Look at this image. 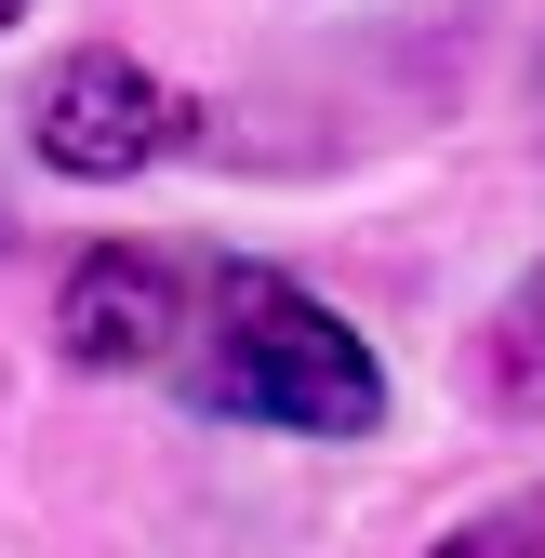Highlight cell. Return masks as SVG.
I'll use <instances>...</instances> for the list:
<instances>
[{"label":"cell","mask_w":545,"mask_h":558,"mask_svg":"<svg viewBox=\"0 0 545 558\" xmlns=\"http://www.w3.org/2000/svg\"><path fill=\"white\" fill-rule=\"evenodd\" d=\"M160 373L199 412L293 426V439H373V412H386L373 345L319 293H293L280 266H186V319H173V360Z\"/></svg>","instance_id":"obj_1"},{"label":"cell","mask_w":545,"mask_h":558,"mask_svg":"<svg viewBox=\"0 0 545 558\" xmlns=\"http://www.w3.org/2000/svg\"><path fill=\"white\" fill-rule=\"evenodd\" d=\"M186 94L173 81H147V66H133V53H66L53 66V81L27 94V147L53 160V173H81V186H120V173H147V160H173L186 147Z\"/></svg>","instance_id":"obj_2"},{"label":"cell","mask_w":545,"mask_h":558,"mask_svg":"<svg viewBox=\"0 0 545 558\" xmlns=\"http://www.w3.org/2000/svg\"><path fill=\"white\" fill-rule=\"evenodd\" d=\"M173 319H186V266L173 253H81V279H66V360L94 373H160L173 360Z\"/></svg>","instance_id":"obj_3"},{"label":"cell","mask_w":545,"mask_h":558,"mask_svg":"<svg viewBox=\"0 0 545 558\" xmlns=\"http://www.w3.org/2000/svg\"><path fill=\"white\" fill-rule=\"evenodd\" d=\"M480 399H493V412H519V426L545 412V266L519 279V293L493 306V332H480Z\"/></svg>","instance_id":"obj_4"},{"label":"cell","mask_w":545,"mask_h":558,"mask_svg":"<svg viewBox=\"0 0 545 558\" xmlns=\"http://www.w3.org/2000/svg\"><path fill=\"white\" fill-rule=\"evenodd\" d=\"M426 558H545V493H506V506H480L465 532H439Z\"/></svg>","instance_id":"obj_5"},{"label":"cell","mask_w":545,"mask_h":558,"mask_svg":"<svg viewBox=\"0 0 545 558\" xmlns=\"http://www.w3.org/2000/svg\"><path fill=\"white\" fill-rule=\"evenodd\" d=\"M14 14H27V0H0V27H14Z\"/></svg>","instance_id":"obj_6"}]
</instances>
